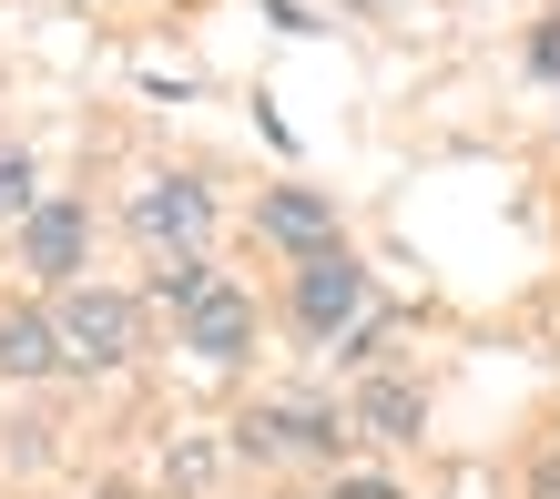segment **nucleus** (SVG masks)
<instances>
[{"label": "nucleus", "instance_id": "1", "mask_svg": "<svg viewBox=\"0 0 560 499\" xmlns=\"http://www.w3.org/2000/svg\"><path fill=\"white\" fill-rule=\"evenodd\" d=\"M235 439V459L245 469H337V459L357 449V428H347V408L337 397H255V408L224 428Z\"/></svg>", "mask_w": 560, "mask_h": 499}, {"label": "nucleus", "instance_id": "2", "mask_svg": "<svg viewBox=\"0 0 560 499\" xmlns=\"http://www.w3.org/2000/svg\"><path fill=\"white\" fill-rule=\"evenodd\" d=\"M51 306V337H61V378H122L143 357V295H122V286H61L42 295Z\"/></svg>", "mask_w": 560, "mask_h": 499}, {"label": "nucleus", "instance_id": "3", "mask_svg": "<svg viewBox=\"0 0 560 499\" xmlns=\"http://www.w3.org/2000/svg\"><path fill=\"white\" fill-rule=\"evenodd\" d=\"M368 306H377V276H368L347 245H326V255H306V265L285 276V316H295V337H306V347H337Z\"/></svg>", "mask_w": 560, "mask_h": 499}, {"label": "nucleus", "instance_id": "4", "mask_svg": "<svg viewBox=\"0 0 560 499\" xmlns=\"http://www.w3.org/2000/svg\"><path fill=\"white\" fill-rule=\"evenodd\" d=\"M255 337H266V316H255V295H245L235 276H205V286L174 306V347L194 357V368H245Z\"/></svg>", "mask_w": 560, "mask_h": 499}, {"label": "nucleus", "instance_id": "5", "mask_svg": "<svg viewBox=\"0 0 560 499\" xmlns=\"http://www.w3.org/2000/svg\"><path fill=\"white\" fill-rule=\"evenodd\" d=\"M11 255H21L31 295L82 286V255H92V205H82V194H42V205L11 224Z\"/></svg>", "mask_w": 560, "mask_h": 499}, {"label": "nucleus", "instance_id": "6", "mask_svg": "<svg viewBox=\"0 0 560 499\" xmlns=\"http://www.w3.org/2000/svg\"><path fill=\"white\" fill-rule=\"evenodd\" d=\"M214 194H205V174H153L143 194H133V235L153 245V255H205V235H214Z\"/></svg>", "mask_w": 560, "mask_h": 499}, {"label": "nucleus", "instance_id": "7", "mask_svg": "<svg viewBox=\"0 0 560 499\" xmlns=\"http://www.w3.org/2000/svg\"><path fill=\"white\" fill-rule=\"evenodd\" d=\"M255 235L306 265L326 245H347V214H337V194H316V184H266V194H255Z\"/></svg>", "mask_w": 560, "mask_h": 499}, {"label": "nucleus", "instance_id": "8", "mask_svg": "<svg viewBox=\"0 0 560 499\" xmlns=\"http://www.w3.org/2000/svg\"><path fill=\"white\" fill-rule=\"evenodd\" d=\"M0 378H11V387L61 378V337H51V306H42V295H11V306H0Z\"/></svg>", "mask_w": 560, "mask_h": 499}, {"label": "nucleus", "instance_id": "9", "mask_svg": "<svg viewBox=\"0 0 560 499\" xmlns=\"http://www.w3.org/2000/svg\"><path fill=\"white\" fill-rule=\"evenodd\" d=\"M347 428H357L368 449H408L418 428H428V387H408V378H368V387L347 397Z\"/></svg>", "mask_w": 560, "mask_h": 499}, {"label": "nucleus", "instance_id": "10", "mask_svg": "<svg viewBox=\"0 0 560 499\" xmlns=\"http://www.w3.org/2000/svg\"><path fill=\"white\" fill-rule=\"evenodd\" d=\"M224 469H245V459H235V439H194V449H174V469H163V479L194 499V489H214Z\"/></svg>", "mask_w": 560, "mask_h": 499}, {"label": "nucleus", "instance_id": "11", "mask_svg": "<svg viewBox=\"0 0 560 499\" xmlns=\"http://www.w3.org/2000/svg\"><path fill=\"white\" fill-rule=\"evenodd\" d=\"M31 205H42V163H31L21 143H0V224H21Z\"/></svg>", "mask_w": 560, "mask_h": 499}, {"label": "nucleus", "instance_id": "12", "mask_svg": "<svg viewBox=\"0 0 560 499\" xmlns=\"http://www.w3.org/2000/svg\"><path fill=\"white\" fill-rule=\"evenodd\" d=\"M520 499H560V439L530 459V479H520Z\"/></svg>", "mask_w": 560, "mask_h": 499}, {"label": "nucleus", "instance_id": "13", "mask_svg": "<svg viewBox=\"0 0 560 499\" xmlns=\"http://www.w3.org/2000/svg\"><path fill=\"white\" fill-rule=\"evenodd\" d=\"M530 82H560V21H540V42H530Z\"/></svg>", "mask_w": 560, "mask_h": 499}, {"label": "nucleus", "instance_id": "14", "mask_svg": "<svg viewBox=\"0 0 560 499\" xmlns=\"http://www.w3.org/2000/svg\"><path fill=\"white\" fill-rule=\"evenodd\" d=\"M326 499H408L398 479H326Z\"/></svg>", "mask_w": 560, "mask_h": 499}, {"label": "nucleus", "instance_id": "15", "mask_svg": "<svg viewBox=\"0 0 560 499\" xmlns=\"http://www.w3.org/2000/svg\"><path fill=\"white\" fill-rule=\"evenodd\" d=\"M92 499H143V489H92Z\"/></svg>", "mask_w": 560, "mask_h": 499}]
</instances>
